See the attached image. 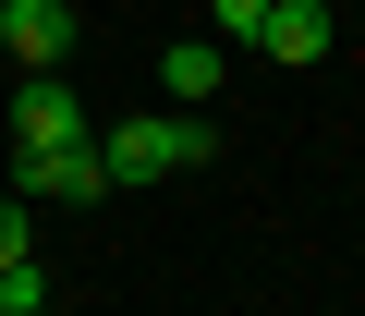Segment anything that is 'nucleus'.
<instances>
[{"label": "nucleus", "mask_w": 365, "mask_h": 316, "mask_svg": "<svg viewBox=\"0 0 365 316\" xmlns=\"http://www.w3.org/2000/svg\"><path fill=\"white\" fill-rule=\"evenodd\" d=\"M98 158H110V195L122 183H170V171H207L220 158V122L207 110H122V122H98Z\"/></svg>", "instance_id": "f257e3e1"}, {"label": "nucleus", "mask_w": 365, "mask_h": 316, "mask_svg": "<svg viewBox=\"0 0 365 316\" xmlns=\"http://www.w3.org/2000/svg\"><path fill=\"white\" fill-rule=\"evenodd\" d=\"M13 195H25V207H98V195H110L98 134H73V146H13Z\"/></svg>", "instance_id": "f03ea898"}, {"label": "nucleus", "mask_w": 365, "mask_h": 316, "mask_svg": "<svg viewBox=\"0 0 365 316\" xmlns=\"http://www.w3.org/2000/svg\"><path fill=\"white\" fill-rule=\"evenodd\" d=\"M73 134H98V110H86L61 73H25V85H13V146H73Z\"/></svg>", "instance_id": "7ed1b4c3"}, {"label": "nucleus", "mask_w": 365, "mask_h": 316, "mask_svg": "<svg viewBox=\"0 0 365 316\" xmlns=\"http://www.w3.org/2000/svg\"><path fill=\"white\" fill-rule=\"evenodd\" d=\"M0 49H13L25 73H61L73 61V13L61 0H0Z\"/></svg>", "instance_id": "20e7f679"}, {"label": "nucleus", "mask_w": 365, "mask_h": 316, "mask_svg": "<svg viewBox=\"0 0 365 316\" xmlns=\"http://www.w3.org/2000/svg\"><path fill=\"white\" fill-rule=\"evenodd\" d=\"M256 49L304 73V61H329V13H317V0H268V25H256Z\"/></svg>", "instance_id": "39448f33"}, {"label": "nucleus", "mask_w": 365, "mask_h": 316, "mask_svg": "<svg viewBox=\"0 0 365 316\" xmlns=\"http://www.w3.org/2000/svg\"><path fill=\"white\" fill-rule=\"evenodd\" d=\"M158 98L207 110V98H220V37H170V49H158Z\"/></svg>", "instance_id": "423d86ee"}, {"label": "nucleus", "mask_w": 365, "mask_h": 316, "mask_svg": "<svg viewBox=\"0 0 365 316\" xmlns=\"http://www.w3.org/2000/svg\"><path fill=\"white\" fill-rule=\"evenodd\" d=\"M37 304H49V268L13 256V268H0V316H37Z\"/></svg>", "instance_id": "0eeeda50"}, {"label": "nucleus", "mask_w": 365, "mask_h": 316, "mask_svg": "<svg viewBox=\"0 0 365 316\" xmlns=\"http://www.w3.org/2000/svg\"><path fill=\"white\" fill-rule=\"evenodd\" d=\"M207 13H220V37H244V49H256V25H268V0H207Z\"/></svg>", "instance_id": "6e6552de"}, {"label": "nucleus", "mask_w": 365, "mask_h": 316, "mask_svg": "<svg viewBox=\"0 0 365 316\" xmlns=\"http://www.w3.org/2000/svg\"><path fill=\"white\" fill-rule=\"evenodd\" d=\"M13 256H37V243H25V195H0V268Z\"/></svg>", "instance_id": "1a4fd4ad"}]
</instances>
